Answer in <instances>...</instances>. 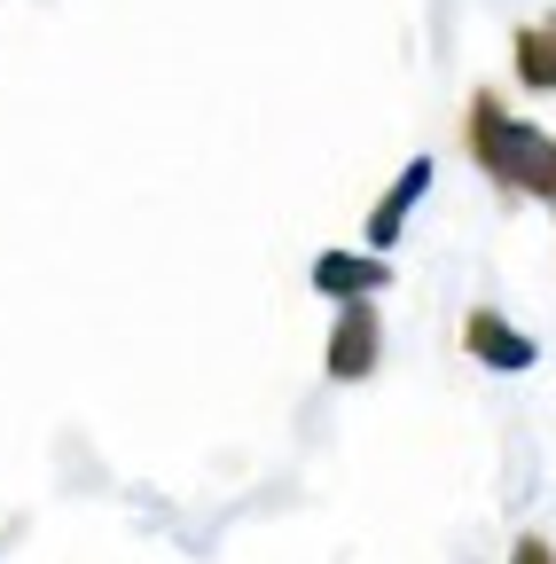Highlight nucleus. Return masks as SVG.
Segmentation results:
<instances>
[{"label":"nucleus","instance_id":"obj_1","mask_svg":"<svg viewBox=\"0 0 556 564\" xmlns=\"http://www.w3.org/2000/svg\"><path fill=\"white\" fill-rule=\"evenodd\" d=\"M470 158L486 165V181L510 188V196H541L556 204V141L533 133L525 118H510L502 95H470Z\"/></svg>","mask_w":556,"mask_h":564},{"label":"nucleus","instance_id":"obj_2","mask_svg":"<svg viewBox=\"0 0 556 564\" xmlns=\"http://www.w3.org/2000/svg\"><path fill=\"white\" fill-rule=\"evenodd\" d=\"M384 352V322L369 299H337V329H329V377L337 384H361Z\"/></svg>","mask_w":556,"mask_h":564},{"label":"nucleus","instance_id":"obj_3","mask_svg":"<svg viewBox=\"0 0 556 564\" xmlns=\"http://www.w3.org/2000/svg\"><path fill=\"white\" fill-rule=\"evenodd\" d=\"M462 352H478V361H486V369H502V377H517V369H533V361H541V345H533L525 329H510L494 306L462 314Z\"/></svg>","mask_w":556,"mask_h":564},{"label":"nucleus","instance_id":"obj_4","mask_svg":"<svg viewBox=\"0 0 556 564\" xmlns=\"http://www.w3.org/2000/svg\"><path fill=\"white\" fill-rule=\"evenodd\" d=\"M314 291H321V299H369V291H392V267H384V251H369V259L321 251V259H314Z\"/></svg>","mask_w":556,"mask_h":564},{"label":"nucleus","instance_id":"obj_5","mask_svg":"<svg viewBox=\"0 0 556 564\" xmlns=\"http://www.w3.org/2000/svg\"><path fill=\"white\" fill-rule=\"evenodd\" d=\"M424 188H432V158H415V165L377 196V212H369V251H392V243H400V228H407V212L424 204Z\"/></svg>","mask_w":556,"mask_h":564},{"label":"nucleus","instance_id":"obj_6","mask_svg":"<svg viewBox=\"0 0 556 564\" xmlns=\"http://www.w3.org/2000/svg\"><path fill=\"white\" fill-rule=\"evenodd\" d=\"M517 79L525 87H556V17L517 32Z\"/></svg>","mask_w":556,"mask_h":564},{"label":"nucleus","instance_id":"obj_7","mask_svg":"<svg viewBox=\"0 0 556 564\" xmlns=\"http://www.w3.org/2000/svg\"><path fill=\"white\" fill-rule=\"evenodd\" d=\"M510 564H556V549H548V541H533V533H525V541H517V549H510Z\"/></svg>","mask_w":556,"mask_h":564}]
</instances>
